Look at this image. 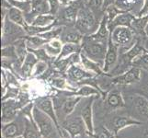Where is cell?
Segmentation results:
<instances>
[{
  "mask_svg": "<svg viewBox=\"0 0 148 138\" xmlns=\"http://www.w3.org/2000/svg\"><path fill=\"white\" fill-rule=\"evenodd\" d=\"M108 42L95 40L89 35L88 37L83 40V44H81L82 45L81 52L91 60L98 63L101 67H103L107 49H108Z\"/></svg>",
  "mask_w": 148,
  "mask_h": 138,
  "instance_id": "1",
  "label": "cell"
},
{
  "mask_svg": "<svg viewBox=\"0 0 148 138\" xmlns=\"http://www.w3.org/2000/svg\"><path fill=\"white\" fill-rule=\"evenodd\" d=\"M32 114L35 122L39 127L40 135L45 138H57L58 127L49 115L44 113L38 107H35L33 109Z\"/></svg>",
  "mask_w": 148,
  "mask_h": 138,
  "instance_id": "2",
  "label": "cell"
},
{
  "mask_svg": "<svg viewBox=\"0 0 148 138\" xmlns=\"http://www.w3.org/2000/svg\"><path fill=\"white\" fill-rule=\"evenodd\" d=\"M75 26L82 34L91 32L96 29V17L88 6H84L80 8L77 18L75 20Z\"/></svg>",
  "mask_w": 148,
  "mask_h": 138,
  "instance_id": "3",
  "label": "cell"
},
{
  "mask_svg": "<svg viewBox=\"0 0 148 138\" xmlns=\"http://www.w3.org/2000/svg\"><path fill=\"white\" fill-rule=\"evenodd\" d=\"M110 37L117 46H127L134 41V32L130 27H116L110 32Z\"/></svg>",
  "mask_w": 148,
  "mask_h": 138,
  "instance_id": "4",
  "label": "cell"
},
{
  "mask_svg": "<svg viewBox=\"0 0 148 138\" xmlns=\"http://www.w3.org/2000/svg\"><path fill=\"white\" fill-rule=\"evenodd\" d=\"M118 47L113 41H112L110 35L109 38V42H108V49H107V53L105 56V60H104V65L102 70L105 73H108L111 70V68L115 65L117 63V60H118Z\"/></svg>",
  "mask_w": 148,
  "mask_h": 138,
  "instance_id": "5",
  "label": "cell"
},
{
  "mask_svg": "<svg viewBox=\"0 0 148 138\" xmlns=\"http://www.w3.org/2000/svg\"><path fill=\"white\" fill-rule=\"evenodd\" d=\"M141 76V70L139 67H136V66H134V67L130 68L128 71L121 75L115 78L112 81V83L114 84H121V85H127V84H132L137 82L140 79Z\"/></svg>",
  "mask_w": 148,
  "mask_h": 138,
  "instance_id": "6",
  "label": "cell"
},
{
  "mask_svg": "<svg viewBox=\"0 0 148 138\" xmlns=\"http://www.w3.org/2000/svg\"><path fill=\"white\" fill-rule=\"evenodd\" d=\"M134 19H135V17L134 15L127 12V11L119 14L114 19H112L111 21L109 22L110 32H111L116 27H120V26L132 28V21L134 20Z\"/></svg>",
  "mask_w": 148,
  "mask_h": 138,
  "instance_id": "7",
  "label": "cell"
},
{
  "mask_svg": "<svg viewBox=\"0 0 148 138\" xmlns=\"http://www.w3.org/2000/svg\"><path fill=\"white\" fill-rule=\"evenodd\" d=\"M83 6H84L83 0H76V1L73 2L72 4L68 5V6L64 9L63 18L66 21H69V22L75 21L79 10Z\"/></svg>",
  "mask_w": 148,
  "mask_h": 138,
  "instance_id": "8",
  "label": "cell"
},
{
  "mask_svg": "<svg viewBox=\"0 0 148 138\" xmlns=\"http://www.w3.org/2000/svg\"><path fill=\"white\" fill-rule=\"evenodd\" d=\"M64 129L67 131L72 136V138H75L78 135L82 134L84 131L83 119L81 118H74L67 120L64 124Z\"/></svg>",
  "mask_w": 148,
  "mask_h": 138,
  "instance_id": "9",
  "label": "cell"
},
{
  "mask_svg": "<svg viewBox=\"0 0 148 138\" xmlns=\"http://www.w3.org/2000/svg\"><path fill=\"white\" fill-rule=\"evenodd\" d=\"M145 52L146 51L144 49V47L141 46L139 43H136L128 52L125 53L123 56H122V60H123L124 65H128L132 63H134L135 61Z\"/></svg>",
  "mask_w": 148,
  "mask_h": 138,
  "instance_id": "10",
  "label": "cell"
},
{
  "mask_svg": "<svg viewBox=\"0 0 148 138\" xmlns=\"http://www.w3.org/2000/svg\"><path fill=\"white\" fill-rule=\"evenodd\" d=\"M92 101L93 99H91L88 103H86L81 111V117L84 121V124L88 129L89 134H93V122H92Z\"/></svg>",
  "mask_w": 148,
  "mask_h": 138,
  "instance_id": "11",
  "label": "cell"
},
{
  "mask_svg": "<svg viewBox=\"0 0 148 138\" xmlns=\"http://www.w3.org/2000/svg\"><path fill=\"white\" fill-rule=\"evenodd\" d=\"M39 62V59L33 53L29 52L26 54V57L24 59V62L21 66V72L24 76H29L32 74V70L34 69L35 65Z\"/></svg>",
  "mask_w": 148,
  "mask_h": 138,
  "instance_id": "12",
  "label": "cell"
},
{
  "mask_svg": "<svg viewBox=\"0 0 148 138\" xmlns=\"http://www.w3.org/2000/svg\"><path fill=\"white\" fill-rule=\"evenodd\" d=\"M67 74L69 78L74 81H81L86 78H90L93 76V74L90 72H86L84 69L80 68L78 65H71L67 70Z\"/></svg>",
  "mask_w": 148,
  "mask_h": 138,
  "instance_id": "13",
  "label": "cell"
},
{
  "mask_svg": "<svg viewBox=\"0 0 148 138\" xmlns=\"http://www.w3.org/2000/svg\"><path fill=\"white\" fill-rule=\"evenodd\" d=\"M36 107L42 111L44 113H46L47 115H49L51 118L53 120V122H55V124L58 127V124H57V119H56L55 116V112H54V109L53 106V101L49 98H44V99H40L37 101L36 103Z\"/></svg>",
  "mask_w": 148,
  "mask_h": 138,
  "instance_id": "14",
  "label": "cell"
},
{
  "mask_svg": "<svg viewBox=\"0 0 148 138\" xmlns=\"http://www.w3.org/2000/svg\"><path fill=\"white\" fill-rule=\"evenodd\" d=\"M16 110H17V103L14 100H8L4 101L2 104V117L3 122H10L14 119L16 116Z\"/></svg>",
  "mask_w": 148,
  "mask_h": 138,
  "instance_id": "15",
  "label": "cell"
},
{
  "mask_svg": "<svg viewBox=\"0 0 148 138\" xmlns=\"http://www.w3.org/2000/svg\"><path fill=\"white\" fill-rule=\"evenodd\" d=\"M47 13H50V5L48 0H32L30 14L32 15L33 19L38 15Z\"/></svg>",
  "mask_w": 148,
  "mask_h": 138,
  "instance_id": "16",
  "label": "cell"
},
{
  "mask_svg": "<svg viewBox=\"0 0 148 138\" xmlns=\"http://www.w3.org/2000/svg\"><path fill=\"white\" fill-rule=\"evenodd\" d=\"M7 17L9 20H11L12 22L16 23L19 26L25 28L28 25L26 19H25V15H23V11L20 10L18 8L11 7L8 10V15Z\"/></svg>",
  "mask_w": 148,
  "mask_h": 138,
  "instance_id": "17",
  "label": "cell"
},
{
  "mask_svg": "<svg viewBox=\"0 0 148 138\" xmlns=\"http://www.w3.org/2000/svg\"><path fill=\"white\" fill-rule=\"evenodd\" d=\"M142 122L132 120L128 117H115L112 120V129H113L115 134H117L121 129L124 128L126 126L132 125V124H141Z\"/></svg>",
  "mask_w": 148,
  "mask_h": 138,
  "instance_id": "18",
  "label": "cell"
},
{
  "mask_svg": "<svg viewBox=\"0 0 148 138\" xmlns=\"http://www.w3.org/2000/svg\"><path fill=\"white\" fill-rule=\"evenodd\" d=\"M54 21H55L54 15L47 13V14H42L36 16L30 25H34V26H38V27H49L53 25Z\"/></svg>",
  "mask_w": 148,
  "mask_h": 138,
  "instance_id": "19",
  "label": "cell"
},
{
  "mask_svg": "<svg viewBox=\"0 0 148 138\" xmlns=\"http://www.w3.org/2000/svg\"><path fill=\"white\" fill-rule=\"evenodd\" d=\"M82 51V45L81 44H75V43H64L61 54L56 60H60L65 57H68L71 54L80 53Z\"/></svg>",
  "mask_w": 148,
  "mask_h": 138,
  "instance_id": "20",
  "label": "cell"
},
{
  "mask_svg": "<svg viewBox=\"0 0 148 138\" xmlns=\"http://www.w3.org/2000/svg\"><path fill=\"white\" fill-rule=\"evenodd\" d=\"M80 58H81V63H82L83 66L86 69L90 71V72H94L98 75L103 72V70L101 69V66L98 63H96L95 61L88 58V56L84 54L83 53L80 54Z\"/></svg>",
  "mask_w": 148,
  "mask_h": 138,
  "instance_id": "21",
  "label": "cell"
},
{
  "mask_svg": "<svg viewBox=\"0 0 148 138\" xmlns=\"http://www.w3.org/2000/svg\"><path fill=\"white\" fill-rule=\"evenodd\" d=\"M63 42V43H75L80 44L83 42L84 36L79 30H72V32H66L63 35V37L60 39Z\"/></svg>",
  "mask_w": 148,
  "mask_h": 138,
  "instance_id": "22",
  "label": "cell"
},
{
  "mask_svg": "<svg viewBox=\"0 0 148 138\" xmlns=\"http://www.w3.org/2000/svg\"><path fill=\"white\" fill-rule=\"evenodd\" d=\"M50 43L48 40H45L42 37L35 35V36H28L27 38V48L30 49H39L42 48V46H44L45 44H47Z\"/></svg>",
  "mask_w": 148,
  "mask_h": 138,
  "instance_id": "23",
  "label": "cell"
},
{
  "mask_svg": "<svg viewBox=\"0 0 148 138\" xmlns=\"http://www.w3.org/2000/svg\"><path fill=\"white\" fill-rule=\"evenodd\" d=\"M134 106L140 114L145 116L148 119V100L145 98L138 97L134 100Z\"/></svg>",
  "mask_w": 148,
  "mask_h": 138,
  "instance_id": "24",
  "label": "cell"
},
{
  "mask_svg": "<svg viewBox=\"0 0 148 138\" xmlns=\"http://www.w3.org/2000/svg\"><path fill=\"white\" fill-rule=\"evenodd\" d=\"M107 101H108V104L112 107V108H119V107H123L124 101L122 100L121 94L117 93V92H113V93H110L108 96V99H107Z\"/></svg>",
  "mask_w": 148,
  "mask_h": 138,
  "instance_id": "25",
  "label": "cell"
},
{
  "mask_svg": "<svg viewBox=\"0 0 148 138\" xmlns=\"http://www.w3.org/2000/svg\"><path fill=\"white\" fill-rule=\"evenodd\" d=\"M80 100V97H72L68 100H66L64 102L63 105V111L65 115H69L73 112L75 107L76 106V104L78 103Z\"/></svg>",
  "mask_w": 148,
  "mask_h": 138,
  "instance_id": "26",
  "label": "cell"
},
{
  "mask_svg": "<svg viewBox=\"0 0 148 138\" xmlns=\"http://www.w3.org/2000/svg\"><path fill=\"white\" fill-rule=\"evenodd\" d=\"M18 133V125L13 122L6 124L3 127L2 135L4 138H15Z\"/></svg>",
  "mask_w": 148,
  "mask_h": 138,
  "instance_id": "27",
  "label": "cell"
},
{
  "mask_svg": "<svg viewBox=\"0 0 148 138\" xmlns=\"http://www.w3.org/2000/svg\"><path fill=\"white\" fill-rule=\"evenodd\" d=\"M63 29H64V27H58V28L53 27V29L48 30V32H45L39 34L38 36L42 37L45 40H48L49 42H51V41H53L54 39H58L59 35H61V33L63 32Z\"/></svg>",
  "mask_w": 148,
  "mask_h": 138,
  "instance_id": "28",
  "label": "cell"
},
{
  "mask_svg": "<svg viewBox=\"0 0 148 138\" xmlns=\"http://www.w3.org/2000/svg\"><path fill=\"white\" fill-rule=\"evenodd\" d=\"M147 24H148V14L144 17H137V18L135 17L132 24V29L134 28L135 30H139V32H142V30L145 32V29Z\"/></svg>",
  "mask_w": 148,
  "mask_h": 138,
  "instance_id": "29",
  "label": "cell"
},
{
  "mask_svg": "<svg viewBox=\"0 0 148 138\" xmlns=\"http://www.w3.org/2000/svg\"><path fill=\"white\" fill-rule=\"evenodd\" d=\"M100 92L90 86H83L77 92H75L74 94L75 96H79V97H88V96H92V95H99Z\"/></svg>",
  "mask_w": 148,
  "mask_h": 138,
  "instance_id": "30",
  "label": "cell"
},
{
  "mask_svg": "<svg viewBox=\"0 0 148 138\" xmlns=\"http://www.w3.org/2000/svg\"><path fill=\"white\" fill-rule=\"evenodd\" d=\"M23 136L24 138H39L37 131L35 130L34 126L30 125L29 121H26V126H25Z\"/></svg>",
  "mask_w": 148,
  "mask_h": 138,
  "instance_id": "31",
  "label": "cell"
},
{
  "mask_svg": "<svg viewBox=\"0 0 148 138\" xmlns=\"http://www.w3.org/2000/svg\"><path fill=\"white\" fill-rule=\"evenodd\" d=\"M88 6L93 11L95 16H96L97 12L99 13L100 11H102V10H104L103 9V0H89Z\"/></svg>",
  "mask_w": 148,
  "mask_h": 138,
  "instance_id": "32",
  "label": "cell"
},
{
  "mask_svg": "<svg viewBox=\"0 0 148 138\" xmlns=\"http://www.w3.org/2000/svg\"><path fill=\"white\" fill-rule=\"evenodd\" d=\"M47 68V64H46V61H42V60H39V62L36 64L34 67V72L33 75L34 76H38L42 74L45 70Z\"/></svg>",
  "mask_w": 148,
  "mask_h": 138,
  "instance_id": "33",
  "label": "cell"
},
{
  "mask_svg": "<svg viewBox=\"0 0 148 138\" xmlns=\"http://www.w3.org/2000/svg\"><path fill=\"white\" fill-rule=\"evenodd\" d=\"M50 5V13L55 16V14L59 11L60 9V0H48Z\"/></svg>",
  "mask_w": 148,
  "mask_h": 138,
  "instance_id": "34",
  "label": "cell"
},
{
  "mask_svg": "<svg viewBox=\"0 0 148 138\" xmlns=\"http://www.w3.org/2000/svg\"><path fill=\"white\" fill-rule=\"evenodd\" d=\"M96 138H115L114 135H112V133H110V131L106 130L104 128H102L98 134L95 136Z\"/></svg>",
  "mask_w": 148,
  "mask_h": 138,
  "instance_id": "35",
  "label": "cell"
},
{
  "mask_svg": "<svg viewBox=\"0 0 148 138\" xmlns=\"http://www.w3.org/2000/svg\"><path fill=\"white\" fill-rule=\"evenodd\" d=\"M134 63L135 64H137V63H138V64H144V65H148V52H147V51L145 54H143Z\"/></svg>",
  "mask_w": 148,
  "mask_h": 138,
  "instance_id": "36",
  "label": "cell"
},
{
  "mask_svg": "<svg viewBox=\"0 0 148 138\" xmlns=\"http://www.w3.org/2000/svg\"><path fill=\"white\" fill-rule=\"evenodd\" d=\"M53 84L59 89H64L65 86V80L63 78H55L53 80Z\"/></svg>",
  "mask_w": 148,
  "mask_h": 138,
  "instance_id": "37",
  "label": "cell"
},
{
  "mask_svg": "<svg viewBox=\"0 0 148 138\" xmlns=\"http://www.w3.org/2000/svg\"><path fill=\"white\" fill-rule=\"evenodd\" d=\"M148 14V0H145L144 6L138 13V17H144Z\"/></svg>",
  "mask_w": 148,
  "mask_h": 138,
  "instance_id": "38",
  "label": "cell"
},
{
  "mask_svg": "<svg viewBox=\"0 0 148 138\" xmlns=\"http://www.w3.org/2000/svg\"><path fill=\"white\" fill-rule=\"evenodd\" d=\"M116 3V0H103V9L104 11L106 10V8H108L109 7L112 6Z\"/></svg>",
  "mask_w": 148,
  "mask_h": 138,
  "instance_id": "39",
  "label": "cell"
},
{
  "mask_svg": "<svg viewBox=\"0 0 148 138\" xmlns=\"http://www.w3.org/2000/svg\"><path fill=\"white\" fill-rule=\"evenodd\" d=\"M75 1H76V0H60L61 4L64 5V6H68V5L72 4V3L75 2Z\"/></svg>",
  "mask_w": 148,
  "mask_h": 138,
  "instance_id": "40",
  "label": "cell"
},
{
  "mask_svg": "<svg viewBox=\"0 0 148 138\" xmlns=\"http://www.w3.org/2000/svg\"><path fill=\"white\" fill-rule=\"evenodd\" d=\"M145 34L148 36V24L146 25V27H145Z\"/></svg>",
  "mask_w": 148,
  "mask_h": 138,
  "instance_id": "41",
  "label": "cell"
},
{
  "mask_svg": "<svg viewBox=\"0 0 148 138\" xmlns=\"http://www.w3.org/2000/svg\"><path fill=\"white\" fill-rule=\"evenodd\" d=\"M15 138H24V136H16Z\"/></svg>",
  "mask_w": 148,
  "mask_h": 138,
  "instance_id": "42",
  "label": "cell"
},
{
  "mask_svg": "<svg viewBox=\"0 0 148 138\" xmlns=\"http://www.w3.org/2000/svg\"><path fill=\"white\" fill-rule=\"evenodd\" d=\"M19 1H27V0H19Z\"/></svg>",
  "mask_w": 148,
  "mask_h": 138,
  "instance_id": "43",
  "label": "cell"
},
{
  "mask_svg": "<svg viewBox=\"0 0 148 138\" xmlns=\"http://www.w3.org/2000/svg\"><path fill=\"white\" fill-rule=\"evenodd\" d=\"M75 138H78V137H77V136H76V137H75Z\"/></svg>",
  "mask_w": 148,
  "mask_h": 138,
  "instance_id": "44",
  "label": "cell"
}]
</instances>
